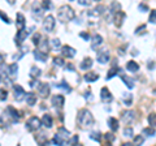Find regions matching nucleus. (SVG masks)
<instances>
[{
  "instance_id": "f257e3e1",
  "label": "nucleus",
  "mask_w": 156,
  "mask_h": 146,
  "mask_svg": "<svg viewBox=\"0 0 156 146\" xmlns=\"http://www.w3.org/2000/svg\"><path fill=\"white\" fill-rule=\"evenodd\" d=\"M94 116L87 108H82L78 111V124H80L81 128H90V126L94 125Z\"/></svg>"
},
{
  "instance_id": "f03ea898",
  "label": "nucleus",
  "mask_w": 156,
  "mask_h": 146,
  "mask_svg": "<svg viewBox=\"0 0 156 146\" xmlns=\"http://www.w3.org/2000/svg\"><path fill=\"white\" fill-rule=\"evenodd\" d=\"M74 16H76L74 9L69 5H62L58 8V11H57V18L61 22H69L74 18Z\"/></svg>"
},
{
  "instance_id": "7ed1b4c3",
  "label": "nucleus",
  "mask_w": 156,
  "mask_h": 146,
  "mask_svg": "<svg viewBox=\"0 0 156 146\" xmlns=\"http://www.w3.org/2000/svg\"><path fill=\"white\" fill-rule=\"evenodd\" d=\"M42 125H43V124H42V120L39 119V118H37V116H31V118L26 121V129L29 130V132H34V130H38Z\"/></svg>"
},
{
  "instance_id": "20e7f679",
  "label": "nucleus",
  "mask_w": 156,
  "mask_h": 146,
  "mask_svg": "<svg viewBox=\"0 0 156 146\" xmlns=\"http://www.w3.org/2000/svg\"><path fill=\"white\" fill-rule=\"evenodd\" d=\"M55 17L52 16V14H48V16H46L44 18H43V29H44L46 33H51L53 31V29H55Z\"/></svg>"
},
{
  "instance_id": "39448f33",
  "label": "nucleus",
  "mask_w": 156,
  "mask_h": 146,
  "mask_svg": "<svg viewBox=\"0 0 156 146\" xmlns=\"http://www.w3.org/2000/svg\"><path fill=\"white\" fill-rule=\"evenodd\" d=\"M31 30H34V27H31L30 30H25V29H22V30H18L17 34H16V38H14V43H16V46H21L23 42L26 41L27 35L31 33Z\"/></svg>"
},
{
  "instance_id": "423d86ee",
  "label": "nucleus",
  "mask_w": 156,
  "mask_h": 146,
  "mask_svg": "<svg viewBox=\"0 0 156 146\" xmlns=\"http://www.w3.org/2000/svg\"><path fill=\"white\" fill-rule=\"evenodd\" d=\"M121 120H122V123L126 124V125H130L134 123L135 120V112L134 111H122L121 112Z\"/></svg>"
},
{
  "instance_id": "0eeeda50",
  "label": "nucleus",
  "mask_w": 156,
  "mask_h": 146,
  "mask_svg": "<svg viewBox=\"0 0 156 146\" xmlns=\"http://www.w3.org/2000/svg\"><path fill=\"white\" fill-rule=\"evenodd\" d=\"M5 114L8 115V118L11 119L12 121H18L20 119H21V116H22V114L18 110L14 108V107H12V106H8V107H7Z\"/></svg>"
},
{
  "instance_id": "6e6552de",
  "label": "nucleus",
  "mask_w": 156,
  "mask_h": 146,
  "mask_svg": "<svg viewBox=\"0 0 156 146\" xmlns=\"http://www.w3.org/2000/svg\"><path fill=\"white\" fill-rule=\"evenodd\" d=\"M37 86H38V93H39V95H41L42 98H47V97L50 95L51 87H50V85H48L47 82H39Z\"/></svg>"
},
{
  "instance_id": "1a4fd4ad",
  "label": "nucleus",
  "mask_w": 156,
  "mask_h": 146,
  "mask_svg": "<svg viewBox=\"0 0 156 146\" xmlns=\"http://www.w3.org/2000/svg\"><path fill=\"white\" fill-rule=\"evenodd\" d=\"M55 136H56V137L60 138V140L62 141V142H65V144H66V141L70 138V132H69L68 129H65L64 126H60V128L57 129V132H56V134H55Z\"/></svg>"
},
{
  "instance_id": "9d476101",
  "label": "nucleus",
  "mask_w": 156,
  "mask_h": 146,
  "mask_svg": "<svg viewBox=\"0 0 156 146\" xmlns=\"http://www.w3.org/2000/svg\"><path fill=\"white\" fill-rule=\"evenodd\" d=\"M13 89H14V99H16L17 102H21V100L25 99L26 93H25V90H23V87H22V86L14 85V86H13Z\"/></svg>"
},
{
  "instance_id": "9b49d317",
  "label": "nucleus",
  "mask_w": 156,
  "mask_h": 146,
  "mask_svg": "<svg viewBox=\"0 0 156 146\" xmlns=\"http://www.w3.org/2000/svg\"><path fill=\"white\" fill-rule=\"evenodd\" d=\"M125 17H126V14L122 11H119L117 13H115L113 14V24H115V26L116 27H121V26H122Z\"/></svg>"
},
{
  "instance_id": "f8f14e48",
  "label": "nucleus",
  "mask_w": 156,
  "mask_h": 146,
  "mask_svg": "<svg viewBox=\"0 0 156 146\" xmlns=\"http://www.w3.org/2000/svg\"><path fill=\"white\" fill-rule=\"evenodd\" d=\"M61 53H62V56L64 57H68V59H72V57H74L76 56V50L73 47H70V46H68V45H65V46H62L61 47Z\"/></svg>"
},
{
  "instance_id": "ddd939ff",
  "label": "nucleus",
  "mask_w": 156,
  "mask_h": 146,
  "mask_svg": "<svg viewBox=\"0 0 156 146\" xmlns=\"http://www.w3.org/2000/svg\"><path fill=\"white\" fill-rule=\"evenodd\" d=\"M109 52L107 51V50H100L99 52L96 53V59L100 63V64H105V63H108L109 61Z\"/></svg>"
},
{
  "instance_id": "4468645a",
  "label": "nucleus",
  "mask_w": 156,
  "mask_h": 146,
  "mask_svg": "<svg viewBox=\"0 0 156 146\" xmlns=\"http://www.w3.org/2000/svg\"><path fill=\"white\" fill-rule=\"evenodd\" d=\"M51 103H52L53 107L61 108V107L64 106V103H65V98H64V97H62L61 94H56V95H53V97H52Z\"/></svg>"
},
{
  "instance_id": "2eb2a0df",
  "label": "nucleus",
  "mask_w": 156,
  "mask_h": 146,
  "mask_svg": "<svg viewBox=\"0 0 156 146\" xmlns=\"http://www.w3.org/2000/svg\"><path fill=\"white\" fill-rule=\"evenodd\" d=\"M100 98H101V100L104 102V103H109V102L113 99V97H112V94H111V91H109V89L108 87H101V90H100Z\"/></svg>"
},
{
  "instance_id": "dca6fc26",
  "label": "nucleus",
  "mask_w": 156,
  "mask_h": 146,
  "mask_svg": "<svg viewBox=\"0 0 156 146\" xmlns=\"http://www.w3.org/2000/svg\"><path fill=\"white\" fill-rule=\"evenodd\" d=\"M101 43H103V37L99 35V34H95V35L91 38V48L92 50H98V48L101 46Z\"/></svg>"
},
{
  "instance_id": "f3484780",
  "label": "nucleus",
  "mask_w": 156,
  "mask_h": 146,
  "mask_svg": "<svg viewBox=\"0 0 156 146\" xmlns=\"http://www.w3.org/2000/svg\"><path fill=\"white\" fill-rule=\"evenodd\" d=\"M17 72H18V65L17 63H12V64H9L7 67V75L9 77H12V78H14V77L17 76Z\"/></svg>"
},
{
  "instance_id": "a211bd4d",
  "label": "nucleus",
  "mask_w": 156,
  "mask_h": 146,
  "mask_svg": "<svg viewBox=\"0 0 156 146\" xmlns=\"http://www.w3.org/2000/svg\"><path fill=\"white\" fill-rule=\"evenodd\" d=\"M16 26L18 30H22V29H25L26 26V20H25V17H23V14L22 13H17V16H16Z\"/></svg>"
},
{
  "instance_id": "6ab92c4d",
  "label": "nucleus",
  "mask_w": 156,
  "mask_h": 146,
  "mask_svg": "<svg viewBox=\"0 0 156 146\" xmlns=\"http://www.w3.org/2000/svg\"><path fill=\"white\" fill-rule=\"evenodd\" d=\"M103 13H104V7L103 5H98V7L92 8V9H90V11L87 12L89 16H94V17H98V16H100V14H103Z\"/></svg>"
},
{
  "instance_id": "aec40b11",
  "label": "nucleus",
  "mask_w": 156,
  "mask_h": 146,
  "mask_svg": "<svg viewBox=\"0 0 156 146\" xmlns=\"http://www.w3.org/2000/svg\"><path fill=\"white\" fill-rule=\"evenodd\" d=\"M42 124L46 126V128H51V126L53 125V119L52 116L50 114H44L42 118Z\"/></svg>"
},
{
  "instance_id": "412c9836",
  "label": "nucleus",
  "mask_w": 156,
  "mask_h": 146,
  "mask_svg": "<svg viewBox=\"0 0 156 146\" xmlns=\"http://www.w3.org/2000/svg\"><path fill=\"white\" fill-rule=\"evenodd\" d=\"M126 69L131 73H135L139 71V64L134 60H130V61H128V64H126Z\"/></svg>"
},
{
  "instance_id": "4be33fe9",
  "label": "nucleus",
  "mask_w": 156,
  "mask_h": 146,
  "mask_svg": "<svg viewBox=\"0 0 156 146\" xmlns=\"http://www.w3.org/2000/svg\"><path fill=\"white\" fill-rule=\"evenodd\" d=\"M33 55H34V57H35L38 61L44 63V61L47 60V53H44V52L41 51V50H35V51L33 52Z\"/></svg>"
},
{
  "instance_id": "5701e85b",
  "label": "nucleus",
  "mask_w": 156,
  "mask_h": 146,
  "mask_svg": "<svg viewBox=\"0 0 156 146\" xmlns=\"http://www.w3.org/2000/svg\"><path fill=\"white\" fill-rule=\"evenodd\" d=\"M121 72H122V69H121V68H119V67H113V68H111V69L108 71L105 78H107V80H111V78H113L116 75H120Z\"/></svg>"
},
{
  "instance_id": "b1692460",
  "label": "nucleus",
  "mask_w": 156,
  "mask_h": 146,
  "mask_svg": "<svg viewBox=\"0 0 156 146\" xmlns=\"http://www.w3.org/2000/svg\"><path fill=\"white\" fill-rule=\"evenodd\" d=\"M108 126H109V129L112 130V132H116L117 129H119V120H117L116 118H109L108 119Z\"/></svg>"
},
{
  "instance_id": "393cba45",
  "label": "nucleus",
  "mask_w": 156,
  "mask_h": 146,
  "mask_svg": "<svg viewBox=\"0 0 156 146\" xmlns=\"http://www.w3.org/2000/svg\"><path fill=\"white\" fill-rule=\"evenodd\" d=\"M80 67H81V69H83V71H89L90 68L92 67V59L91 57H85Z\"/></svg>"
},
{
  "instance_id": "a878e982",
  "label": "nucleus",
  "mask_w": 156,
  "mask_h": 146,
  "mask_svg": "<svg viewBox=\"0 0 156 146\" xmlns=\"http://www.w3.org/2000/svg\"><path fill=\"white\" fill-rule=\"evenodd\" d=\"M25 99H26V103L29 106H34L37 103V95L33 93V91H30V93H27L26 97H25Z\"/></svg>"
},
{
  "instance_id": "bb28decb",
  "label": "nucleus",
  "mask_w": 156,
  "mask_h": 146,
  "mask_svg": "<svg viewBox=\"0 0 156 146\" xmlns=\"http://www.w3.org/2000/svg\"><path fill=\"white\" fill-rule=\"evenodd\" d=\"M98 78H99V75L96 72H87L85 75V80L87 82H95Z\"/></svg>"
},
{
  "instance_id": "cd10ccee",
  "label": "nucleus",
  "mask_w": 156,
  "mask_h": 146,
  "mask_svg": "<svg viewBox=\"0 0 156 146\" xmlns=\"http://www.w3.org/2000/svg\"><path fill=\"white\" fill-rule=\"evenodd\" d=\"M39 47V50L41 51H43L44 53H48L50 52V42H48V39H42V42H41V45L38 46Z\"/></svg>"
},
{
  "instance_id": "c85d7f7f",
  "label": "nucleus",
  "mask_w": 156,
  "mask_h": 146,
  "mask_svg": "<svg viewBox=\"0 0 156 146\" xmlns=\"http://www.w3.org/2000/svg\"><path fill=\"white\" fill-rule=\"evenodd\" d=\"M35 141L39 145H47L48 144V138L46 133H39L38 136H35Z\"/></svg>"
},
{
  "instance_id": "c756f323",
  "label": "nucleus",
  "mask_w": 156,
  "mask_h": 146,
  "mask_svg": "<svg viewBox=\"0 0 156 146\" xmlns=\"http://www.w3.org/2000/svg\"><path fill=\"white\" fill-rule=\"evenodd\" d=\"M119 11H121V4H120L119 2H116V0H113V2L111 3V7H109V12H111L112 14H115V13H117Z\"/></svg>"
},
{
  "instance_id": "7c9ffc66",
  "label": "nucleus",
  "mask_w": 156,
  "mask_h": 146,
  "mask_svg": "<svg viewBox=\"0 0 156 146\" xmlns=\"http://www.w3.org/2000/svg\"><path fill=\"white\" fill-rule=\"evenodd\" d=\"M121 80H122V82L126 85V87H129V89H133L134 87V82L131 78H129L126 75H121Z\"/></svg>"
},
{
  "instance_id": "2f4dec72",
  "label": "nucleus",
  "mask_w": 156,
  "mask_h": 146,
  "mask_svg": "<svg viewBox=\"0 0 156 146\" xmlns=\"http://www.w3.org/2000/svg\"><path fill=\"white\" fill-rule=\"evenodd\" d=\"M41 75H42V72H41V69L37 67V65H33L31 67V69H30V76L33 77V78H38V77H41Z\"/></svg>"
},
{
  "instance_id": "473e14b6",
  "label": "nucleus",
  "mask_w": 156,
  "mask_h": 146,
  "mask_svg": "<svg viewBox=\"0 0 156 146\" xmlns=\"http://www.w3.org/2000/svg\"><path fill=\"white\" fill-rule=\"evenodd\" d=\"M43 12H44V9L43 8H39V7L34 8L33 9V17L34 18H41L43 16Z\"/></svg>"
},
{
  "instance_id": "72a5a7b5",
  "label": "nucleus",
  "mask_w": 156,
  "mask_h": 146,
  "mask_svg": "<svg viewBox=\"0 0 156 146\" xmlns=\"http://www.w3.org/2000/svg\"><path fill=\"white\" fill-rule=\"evenodd\" d=\"M56 87H61V89H64L65 91H68V93H70V91H72V87L68 85V82L64 81V80H62L60 84H56Z\"/></svg>"
},
{
  "instance_id": "f704fd0d",
  "label": "nucleus",
  "mask_w": 156,
  "mask_h": 146,
  "mask_svg": "<svg viewBox=\"0 0 156 146\" xmlns=\"http://www.w3.org/2000/svg\"><path fill=\"white\" fill-rule=\"evenodd\" d=\"M143 134H146V136H148V137H154L155 136V128L154 126H148V128H144L143 129Z\"/></svg>"
},
{
  "instance_id": "c9c22d12",
  "label": "nucleus",
  "mask_w": 156,
  "mask_h": 146,
  "mask_svg": "<svg viewBox=\"0 0 156 146\" xmlns=\"http://www.w3.org/2000/svg\"><path fill=\"white\" fill-rule=\"evenodd\" d=\"M122 102L125 106H131V102H133V97L131 94H124V98H122Z\"/></svg>"
},
{
  "instance_id": "e433bc0d",
  "label": "nucleus",
  "mask_w": 156,
  "mask_h": 146,
  "mask_svg": "<svg viewBox=\"0 0 156 146\" xmlns=\"http://www.w3.org/2000/svg\"><path fill=\"white\" fill-rule=\"evenodd\" d=\"M53 64L57 65V67H65V61L62 57L56 56V57H53Z\"/></svg>"
},
{
  "instance_id": "4c0bfd02",
  "label": "nucleus",
  "mask_w": 156,
  "mask_h": 146,
  "mask_svg": "<svg viewBox=\"0 0 156 146\" xmlns=\"http://www.w3.org/2000/svg\"><path fill=\"white\" fill-rule=\"evenodd\" d=\"M147 119H148L150 125H151V126H154V128H156V114H155V112L150 114Z\"/></svg>"
},
{
  "instance_id": "58836bf2",
  "label": "nucleus",
  "mask_w": 156,
  "mask_h": 146,
  "mask_svg": "<svg viewBox=\"0 0 156 146\" xmlns=\"http://www.w3.org/2000/svg\"><path fill=\"white\" fill-rule=\"evenodd\" d=\"M41 39H42V35H41L39 33H35V34L33 35V43H34L35 46H39V45H41V42H42Z\"/></svg>"
},
{
  "instance_id": "ea45409f",
  "label": "nucleus",
  "mask_w": 156,
  "mask_h": 146,
  "mask_svg": "<svg viewBox=\"0 0 156 146\" xmlns=\"http://www.w3.org/2000/svg\"><path fill=\"white\" fill-rule=\"evenodd\" d=\"M90 138L94 140V141H96V142H100V140H101V133H100V132H92V133L90 134Z\"/></svg>"
},
{
  "instance_id": "a19ab883",
  "label": "nucleus",
  "mask_w": 156,
  "mask_h": 146,
  "mask_svg": "<svg viewBox=\"0 0 156 146\" xmlns=\"http://www.w3.org/2000/svg\"><path fill=\"white\" fill-rule=\"evenodd\" d=\"M144 142V138H143V136H136V137H134L133 140V145H142Z\"/></svg>"
},
{
  "instance_id": "79ce46f5",
  "label": "nucleus",
  "mask_w": 156,
  "mask_h": 146,
  "mask_svg": "<svg viewBox=\"0 0 156 146\" xmlns=\"http://www.w3.org/2000/svg\"><path fill=\"white\" fill-rule=\"evenodd\" d=\"M133 128L131 126H126V128L124 129V136L125 137H133Z\"/></svg>"
},
{
  "instance_id": "37998d69",
  "label": "nucleus",
  "mask_w": 156,
  "mask_h": 146,
  "mask_svg": "<svg viewBox=\"0 0 156 146\" xmlns=\"http://www.w3.org/2000/svg\"><path fill=\"white\" fill-rule=\"evenodd\" d=\"M51 46H52V48H55V50H57V48L61 46L60 39H58V38H55V39H52V41H51Z\"/></svg>"
},
{
  "instance_id": "c03bdc74",
  "label": "nucleus",
  "mask_w": 156,
  "mask_h": 146,
  "mask_svg": "<svg viewBox=\"0 0 156 146\" xmlns=\"http://www.w3.org/2000/svg\"><path fill=\"white\" fill-rule=\"evenodd\" d=\"M148 21L151 24H156V9H152L150 13V17H148Z\"/></svg>"
},
{
  "instance_id": "a18cd8bd",
  "label": "nucleus",
  "mask_w": 156,
  "mask_h": 146,
  "mask_svg": "<svg viewBox=\"0 0 156 146\" xmlns=\"http://www.w3.org/2000/svg\"><path fill=\"white\" fill-rule=\"evenodd\" d=\"M78 141H80V137H78V134H76V136H73L72 138L68 140V145H76V144H78Z\"/></svg>"
},
{
  "instance_id": "49530a36",
  "label": "nucleus",
  "mask_w": 156,
  "mask_h": 146,
  "mask_svg": "<svg viewBox=\"0 0 156 146\" xmlns=\"http://www.w3.org/2000/svg\"><path fill=\"white\" fill-rule=\"evenodd\" d=\"M7 98H8V91L0 87V100H5Z\"/></svg>"
},
{
  "instance_id": "de8ad7c7",
  "label": "nucleus",
  "mask_w": 156,
  "mask_h": 146,
  "mask_svg": "<svg viewBox=\"0 0 156 146\" xmlns=\"http://www.w3.org/2000/svg\"><path fill=\"white\" fill-rule=\"evenodd\" d=\"M52 7V3H51V0H43V3H42V8L44 9H50Z\"/></svg>"
},
{
  "instance_id": "09e8293b",
  "label": "nucleus",
  "mask_w": 156,
  "mask_h": 146,
  "mask_svg": "<svg viewBox=\"0 0 156 146\" xmlns=\"http://www.w3.org/2000/svg\"><path fill=\"white\" fill-rule=\"evenodd\" d=\"M0 18H2V21H4L5 24H11V20H9V17H8L4 12H2V11H0Z\"/></svg>"
},
{
  "instance_id": "8fccbe9b",
  "label": "nucleus",
  "mask_w": 156,
  "mask_h": 146,
  "mask_svg": "<svg viewBox=\"0 0 156 146\" xmlns=\"http://www.w3.org/2000/svg\"><path fill=\"white\" fill-rule=\"evenodd\" d=\"M91 2L92 0H78V4H81V5H83V7H90Z\"/></svg>"
},
{
  "instance_id": "3c124183",
  "label": "nucleus",
  "mask_w": 156,
  "mask_h": 146,
  "mask_svg": "<svg viewBox=\"0 0 156 146\" xmlns=\"http://www.w3.org/2000/svg\"><path fill=\"white\" fill-rule=\"evenodd\" d=\"M146 30V25H140L139 27H136V30H135V34L136 35H139V34H143Z\"/></svg>"
},
{
  "instance_id": "603ef678",
  "label": "nucleus",
  "mask_w": 156,
  "mask_h": 146,
  "mask_svg": "<svg viewBox=\"0 0 156 146\" xmlns=\"http://www.w3.org/2000/svg\"><path fill=\"white\" fill-rule=\"evenodd\" d=\"M104 137H105L107 141H109V142H113V141H115V136H113V133H105V134H104Z\"/></svg>"
},
{
  "instance_id": "864d4df0",
  "label": "nucleus",
  "mask_w": 156,
  "mask_h": 146,
  "mask_svg": "<svg viewBox=\"0 0 156 146\" xmlns=\"http://www.w3.org/2000/svg\"><path fill=\"white\" fill-rule=\"evenodd\" d=\"M139 11H142V12H147L148 11V7L146 5V4H139Z\"/></svg>"
},
{
  "instance_id": "5fc2aeb1",
  "label": "nucleus",
  "mask_w": 156,
  "mask_h": 146,
  "mask_svg": "<svg viewBox=\"0 0 156 146\" xmlns=\"http://www.w3.org/2000/svg\"><path fill=\"white\" fill-rule=\"evenodd\" d=\"M80 37H82V38H83V39H86V41H89V39H90V35H89L87 33H81V34H80Z\"/></svg>"
},
{
  "instance_id": "6e6d98bb",
  "label": "nucleus",
  "mask_w": 156,
  "mask_h": 146,
  "mask_svg": "<svg viewBox=\"0 0 156 146\" xmlns=\"http://www.w3.org/2000/svg\"><path fill=\"white\" fill-rule=\"evenodd\" d=\"M65 68H66V71L69 69V71H72V72H74V67H73V64H68Z\"/></svg>"
},
{
  "instance_id": "4d7b16f0",
  "label": "nucleus",
  "mask_w": 156,
  "mask_h": 146,
  "mask_svg": "<svg viewBox=\"0 0 156 146\" xmlns=\"http://www.w3.org/2000/svg\"><path fill=\"white\" fill-rule=\"evenodd\" d=\"M85 98H86V99H92V95L90 94V91H86V94H85Z\"/></svg>"
},
{
  "instance_id": "13d9d810",
  "label": "nucleus",
  "mask_w": 156,
  "mask_h": 146,
  "mask_svg": "<svg viewBox=\"0 0 156 146\" xmlns=\"http://www.w3.org/2000/svg\"><path fill=\"white\" fill-rule=\"evenodd\" d=\"M8 4H11V5H13V4H16V0H7Z\"/></svg>"
},
{
  "instance_id": "bf43d9fd",
  "label": "nucleus",
  "mask_w": 156,
  "mask_h": 146,
  "mask_svg": "<svg viewBox=\"0 0 156 146\" xmlns=\"http://www.w3.org/2000/svg\"><path fill=\"white\" fill-rule=\"evenodd\" d=\"M3 61H4V56L2 55V53H0V65L3 64Z\"/></svg>"
},
{
  "instance_id": "052dcab7",
  "label": "nucleus",
  "mask_w": 156,
  "mask_h": 146,
  "mask_svg": "<svg viewBox=\"0 0 156 146\" xmlns=\"http://www.w3.org/2000/svg\"><path fill=\"white\" fill-rule=\"evenodd\" d=\"M154 67H155L154 63H152V64H151V63H148V68H150V69H151V68H154Z\"/></svg>"
},
{
  "instance_id": "680f3d73",
  "label": "nucleus",
  "mask_w": 156,
  "mask_h": 146,
  "mask_svg": "<svg viewBox=\"0 0 156 146\" xmlns=\"http://www.w3.org/2000/svg\"><path fill=\"white\" fill-rule=\"evenodd\" d=\"M0 84H2V76H0Z\"/></svg>"
},
{
  "instance_id": "e2e57ef3",
  "label": "nucleus",
  "mask_w": 156,
  "mask_h": 146,
  "mask_svg": "<svg viewBox=\"0 0 156 146\" xmlns=\"http://www.w3.org/2000/svg\"><path fill=\"white\" fill-rule=\"evenodd\" d=\"M95 2H100V0H95Z\"/></svg>"
},
{
  "instance_id": "0e129e2a",
  "label": "nucleus",
  "mask_w": 156,
  "mask_h": 146,
  "mask_svg": "<svg viewBox=\"0 0 156 146\" xmlns=\"http://www.w3.org/2000/svg\"><path fill=\"white\" fill-rule=\"evenodd\" d=\"M70 2H73V0H70Z\"/></svg>"
}]
</instances>
